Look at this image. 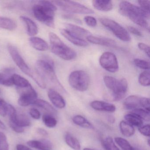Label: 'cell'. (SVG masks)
<instances>
[{
    "instance_id": "41",
    "label": "cell",
    "mask_w": 150,
    "mask_h": 150,
    "mask_svg": "<svg viewBox=\"0 0 150 150\" xmlns=\"http://www.w3.org/2000/svg\"><path fill=\"white\" fill-rule=\"evenodd\" d=\"M150 2L149 1H138V3L143 10L150 13Z\"/></svg>"
},
{
    "instance_id": "2",
    "label": "cell",
    "mask_w": 150,
    "mask_h": 150,
    "mask_svg": "<svg viewBox=\"0 0 150 150\" xmlns=\"http://www.w3.org/2000/svg\"><path fill=\"white\" fill-rule=\"evenodd\" d=\"M36 71L44 81L51 85L55 90H59L63 93L66 91L59 82L54 70V63L51 59H45L38 60L36 63Z\"/></svg>"
},
{
    "instance_id": "39",
    "label": "cell",
    "mask_w": 150,
    "mask_h": 150,
    "mask_svg": "<svg viewBox=\"0 0 150 150\" xmlns=\"http://www.w3.org/2000/svg\"><path fill=\"white\" fill-rule=\"evenodd\" d=\"M86 24L90 27L94 28L97 25V21L94 17L91 16H86L84 18Z\"/></svg>"
},
{
    "instance_id": "22",
    "label": "cell",
    "mask_w": 150,
    "mask_h": 150,
    "mask_svg": "<svg viewBox=\"0 0 150 150\" xmlns=\"http://www.w3.org/2000/svg\"><path fill=\"white\" fill-rule=\"evenodd\" d=\"M17 28V23L16 21L7 17L0 16V28L13 31Z\"/></svg>"
},
{
    "instance_id": "37",
    "label": "cell",
    "mask_w": 150,
    "mask_h": 150,
    "mask_svg": "<svg viewBox=\"0 0 150 150\" xmlns=\"http://www.w3.org/2000/svg\"><path fill=\"white\" fill-rule=\"evenodd\" d=\"M0 150H9L6 136L1 132H0Z\"/></svg>"
},
{
    "instance_id": "20",
    "label": "cell",
    "mask_w": 150,
    "mask_h": 150,
    "mask_svg": "<svg viewBox=\"0 0 150 150\" xmlns=\"http://www.w3.org/2000/svg\"><path fill=\"white\" fill-rule=\"evenodd\" d=\"M92 5L96 10L102 12L110 11L113 7L112 1H110L93 0L92 1Z\"/></svg>"
},
{
    "instance_id": "46",
    "label": "cell",
    "mask_w": 150,
    "mask_h": 150,
    "mask_svg": "<svg viewBox=\"0 0 150 150\" xmlns=\"http://www.w3.org/2000/svg\"><path fill=\"white\" fill-rule=\"evenodd\" d=\"M37 132L39 135H41L42 136H47L48 135L47 132L43 128H38L37 129Z\"/></svg>"
},
{
    "instance_id": "33",
    "label": "cell",
    "mask_w": 150,
    "mask_h": 150,
    "mask_svg": "<svg viewBox=\"0 0 150 150\" xmlns=\"http://www.w3.org/2000/svg\"><path fill=\"white\" fill-rule=\"evenodd\" d=\"M138 81L141 86H149L150 85V73L149 70L142 72L139 74Z\"/></svg>"
},
{
    "instance_id": "5",
    "label": "cell",
    "mask_w": 150,
    "mask_h": 150,
    "mask_svg": "<svg viewBox=\"0 0 150 150\" xmlns=\"http://www.w3.org/2000/svg\"><path fill=\"white\" fill-rule=\"evenodd\" d=\"M52 52L65 60H71L77 57L76 52L65 44L55 33L49 34Z\"/></svg>"
},
{
    "instance_id": "3",
    "label": "cell",
    "mask_w": 150,
    "mask_h": 150,
    "mask_svg": "<svg viewBox=\"0 0 150 150\" xmlns=\"http://www.w3.org/2000/svg\"><path fill=\"white\" fill-rule=\"evenodd\" d=\"M57 10L52 1H40L33 7L34 16L38 21L50 28H55L54 16Z\"/></svg>"
},
{
    "instance_id": "1",
    "label": "cell",
    "mask_w": 150,
    "mask_h": 150,
    "mask_svg": "<svg viewBox=\"0 0 150 150\" xmlns=\"http://www.w3.org/2000/svg\"><path fill=\"white\" fill-rule=\"evenodd\" d=\"M119 10L121 14L129 18L135 24L149 31V24L146 20L150 17V13L127 1L120 2Z\"/></svg>"
},
{
    "instance_id": "15",
    "label": "cell",
    "mask_w": 150,
    "mask_h": 150,
    "mask_svg": "<svg viewBox=\"0 0 150 150\" xmlns=\"http://www.w3.org/2000/svg\"><path fill=\"white\" fill-rule=\"evenodd\" d=\"M86 39L88 42L93 44L112 48H116L117 47L115 41L110 38L98 37L93 36L91 35L88 37Z\"/></svg>"
},
{
    "instance_id": "49",
    "label": "cell",
    "mask_w": 150,
    "mask_h": 150,
    "mask_svg": "<svg viewBox=\"0 0 150 150\" xmlns=\"http://www.w3.org/2000/svg\"><path fill=\"white\" fill-rule=\"evenodd\" d=\"M0 129L3 130H6V126L1 120H0Z\"/></svg>"
},
{
    "instance_id": "47",
    "label": "cell",
    "mask_w": 150,
    "mask_h": 150,
    "mask_svg": "<svg viewBox=\"0 0 150 150\" xmlns=\"http://www.w3.org/2000/svg\"><path fill=\"white\" fill-rule=\"evenodd\" d=\"M16 150H31L28 146L21 144H18L16 146Z\"/></svg>"
},
{
    "instance_id": "29",
    "label": "cell",
    "mask_w": 150,
    "mask_h": 150,
    "mask_svg": "<svg viewBox=\"0 0 150 150\" xmlns=\"http://www.w3.org/2000/svg\"><path fill=\"white\" fill-rule=\"evenodd\" d=\"M11 124L15 125L23 128L30 126L31 125V121L29 117L25 114H19V115H17L15 123Z\"/></svg>"
},
{
    "instance_id": "24",
    "label": "cell",
    "mask_w": 150,
    "mask_h": 150,
    "mask_svg": "<svg viewBox=\"0 0 150 150\" xmlns=\"http://www.w3.org/2000/svg\"><path fill=\"white\" fill-rule=\"evenodd\" d=\"M73 122L76 125L86 129H93L94 126L86 118L80 115H76L72 118Z\"/></svg>"
},
{
    "instance_id": "31",
    "label": "cell",
    "mask_w": 150,
    "mask_h": 150,
    "mask_svg": "<svg viewBox=\"0 0 150 150\" xmlns=\"http://www.w3.org/2000/svg\"><path fill=\"white\" fill-rule=\"evenodd\" d=\"M131 113L137 115L142 120H144L149 122L150 119V112H148L144 109L142 108H138L132 110Z\"/></svg>"
},
{
    "instance_id": "38",
    "label": "cell",
    "mask_w": 150,
    "mask_h": 150,
    "mask_svg": "<svg viewBox=\"0 0 150 150\" xmlns=\"http://www.w3.org/2000/svg\"><path fill=\"white\" fill-rule=\"evenodd\" d=\"M8 105L5 100L0 98V115L5 117L7 115Z\"/></svg>"
},
{
    "instance_id": "53",
    "label": "cell",
    "mask_w": 150,
    "mask_h": 150,
    "mask_svg": "<svg viewBox=\"0 0 150 150\" xmlns=\"http://www.w3.org/2000/svg\"><path fill=\"white\" fill-rule=\"evenodd\" d=\"M1 93V90H0V93Z\"/></svg>"
},
{
    "instance_id": "54",
    "label": "cell",
    "mask_w": 150,
    "mask_h": 150,
    "mask_svg": "<svg viewBox=\"0 0 150 150\" xmlns=\"http://www.w3.org/2000/svg\"></svg>"
},
{
    "instance_id": "35",
    "label": "cell",
    "mask_w": 150,
    "mask_h": 150,
    "mask_svg": "<svg viewBox=\"0 0 150 150\" xmlns=\"http://www.w3.org/2000/svg\"><path fill=\"white\" fill-rule=\"evenodd\" d=\"M0 84L6 86H11L13 85L12 75L10 76L7 73H0Z\"/></svg>"
},
{
    "instance_id": "12",
    "label": "cell",
    "mask_w": 150,
    "mask_h": 150,
    "mask_svg": "<svg viewBox=\"0 0 150 150\" xmlns=\"http://www.w3.org/2000/svg\"><path fill=\"white\" fill-rule=\"evenodd\" d=\"M101 66L108 71L115 73L119 68L118 61L115 55L109 52H106L102 54L99 59Z\"/></svg>"
},
{
    "instance_id": "50",
    "label": "cell",
    "mask_w": 150,
    "mask_h": 150,
    "mask_svg": "<svg viewBox=\"0 0 150 150\" xmlns=\"http://www.w3.org/2000/svg\"><path fill=\"white\" fill-rule=\"evenodd\" d=\"M83 150H95L94 149H91V148H85Z\"/></svg>"
},
{
    "instance_id": "42",
    "label": "cell",
    "mask_w": 150,
    "mask_h": 150,
    "mask_svg": "<svg viewBox=\"0 0 150 150\" xmlns=\"http://www.w3.org/2000/svg\"><path fill=\"white\" fill-rule=\"evenodd\" d=\"M29 114L32 118L36 119V120L40 119V117H41V115L40 111L37 109L35 108H32L30 109V110Z\"/></svg>"
},
{
    "instance_id": "30",
    "label": "cell",
    "mask_w": 150,
    "mask_h": 150,
    "mask_svg": "<svg viewBox=\"0 0 150 150\" xmlns=\"http://www.w3.org/2000/svg\"><path fill=\"white\" fill-rule=\"evenodd\" d=\"M42 119L45 126H47L48 128H54L56 127L57 124V119L51 114H44L43 115Z\"/></svg>"
},
{
    "instance_id": "40",
    "label": "cell",
    "mask_w": 150,
    "mask_h": 150,
    "mask_svg": "<svg viewBox=\"0 0 150 150\" xmlns=\"http://www.w3.org/2000/svg\"><path fill=\"white\" fill-rule=\"evenodd\" d=\"M138 131L142 135L145 137H150V125L149 124L145 125H144L139 127Z\"/></svg>"
},
{
    "instance_id": "8",
    "label": "cell",
    "mask_w": 150,
    "mask_h": 150,
    "mask_svg": "<svg viewBox=\"0 0 150 150\" xmlns=\"http://www.w3.org/2000/svg\"><path fill=\"white\" fill-rule=\"evenodd\" d=\"M52 2L67 13L79 14H91L93 10L80 3L71 1H54Z\"/></svg>"
},
{
    "instance_id": "18",
    "label": "cell",
    "mask_w": 150,
    "mask_h": 150,
    "mask_svg": "<svg viewBox=\"0 0 150 150\" xmlns=\"http://www.w3.org/2000/svg\"><path fill=\"white\" fill-rule=\"evenodd\" d=\"M27 144L32 148L39 150H50L53 147L52 143L47 139L30 140L27 142Z\"/></svg>"
},
{
    "instance_id": "28",
    "label": "cell",
    "mask_w": 150,
    "mask_h": 150,
    "mask_svg": "<svg viewBox=\"0 0 150 150\" xmlns=\"http://www.w3.org/2000/svg\"><path fill=\"white\" fill-rule=\"evenodd\" d=\"M124 118L126 122L133 126L140 127L143 125V120L138 116L131 113L126 114L124 116Z\"/></svg>"
},
{
    "instance_id": "25",
    "label": "cell",
    "mask_w": 150,
    "mask_h": 150,
    "mask_svg": "<svg viewBox=\"0 0 150 150\" xmlns=\"http://www.w3.org/2000/svg\"><path fill=\"white\" fill-rule=\"evenodd\" d=\"M12 79L13 84L16 86L17 88H24L30 85L28 80L16 74L12 75Z\"/></svg>"
},
{
    "instance_id": "26",
    "label": "cell",
    "mask_w": 150,
    "mask_h": 150,
    "mask_svg": "<svg viewBox=\"0 0 150 150\" xmlns=\"http://www.w3.org/2000/svg\"><path fill=\"white\" fill-rule=\"evenodd\" d=\"M65 141L67 144L74 150H81V146L80 143L77 138L67 133L65 136Z\"/></svg>"
},
{
    "instance_id": "10",
    "label": "cell",
    "mask_w": 150,
    "mask_h": 150,
    "mask_svg": "<svg viewBox=\"0 0 150 150\" xmlns=\"http://www.w3.org/2000/svg\"><path fill=\"white\" fill-rule=\"evenodd\" d=\"M150 104L149 98L139 96L132 95L125 99L124 102V106L126 109L132 110L141 107L150 112Z\"/></svg>"
},
{
    "instance_id": "11",
    "label": "cell",
    "mask_w": 150,
    "mask_h": 150,
    "mask_svg": "<svg viewBox=\"0 0 150 150\" xmlns=\"http://www.w3.org/2000/svg\"><path fill=\"white\" fill-rule=\"evenodd\" d=\"M18 90L20 94L18 104L22 107H27L33 104L37 99V93L31 85L28 87L18 88Z\"/></svg>"
},
{
    "instance_id": "13",
    "label": "cell",
    "mask_w": 150,
    "mask_h": 150,
    "mask_svg": "<svg viewBox=\"0 0 150 150\" xmlns=\"http://www.w3.org/2000/svg\"><path fill=\"white\" fill-rule=\"evenodd\" d=\"M50 100L55 107L59 109H63L66 106V102L63 96L57 90L50 88L48 92Z\"/></svg>"
},
{
    "instance_id": "14",
    "label": "cell",
    "mask_w": 150,
    "mask_h": 150,
    "mask_svg": "<svg viewBox=\"0 0 150 150\" xmlns=\"http://www.w3.org/2000/svg\"><path fill=\"white\" fill-rule=\"evenodd\" d=\"M60 32L65 38L74 45L80 47H86L88 45V43L86 40L72 34L65 29H61Z\"/></svg>"
},
{
    "instance_id": "48",
    "label": "cell",
    "mask_w": 150,
    "mask_h": 150,
    "mask_svg": "<svg viewBox=\"0 0 150 150\" xmlns=\"http://www.w3.org/2000/svg\"><path fill=\"white\" fill-rule=\"evenodd\" d=\"M108 122L111 123H114L115 121V117L112 115H109L108 117Z\"/></svg>"
},
{
    "instance_id": "27",
    "label": "cell",
    "mask_w": 150,
    "mask_h": 150,
    "mask_svg": "<svg viewBox=\"0 0 150 150\" xmlns=\"http://www.w3.org/2000/svg\"><path fill=\"white\" fill-rule=\"evenodd\" d=\"M34 105L43 109L51 115H56L57 111L49 102L42 99H37L34 102Z\"/></svg>"
},
{
    "instance_id": "51",
    "label": "cell",
    "mask_w": 150,
    "mask_h": 150,
    "mask_svg": "<svg viewBox=\"0 0 150 150\" xmlns=\"http://www.w3.org/2000/svg\"><path fill=\"white\" fill-rule=\"evenodd\" d=\"M147 144H148V146H150V139H148V140H147Z\"/></svg>"
},
{
    "instance_id": "36",
    "label": "cell",
    "mask_w": 150,
    "mask_h": 150,
    "mask_svg": "<svg viewBox=\"0 0 150 150\" xmlns=\"http://www.w3.org/2000/svg\"><path fill=\"white\" fill-rule=\"evenodd\" d=\"M133 62L135 65L140 69H144L146 71L149 70L150 69L149 62L146 60L139 59H134Z\"/></svg>"
},
{
    "instance_id": "44",
    "label": "cell",
    "mask_w": 150,
    "mask_h": 150,
    "mask_svg": "<svg viewBox=\"0 0 150 150\" xmlns=\"http://www.w3.org/2000/svg\"><path fill=\"white\" fill-rule=\"evenodd\" d=\"M128 30L131 33L135 35L138 37L143 36V35L141 32L139 30L134 27H132V26H128Z\"/></svg>"
},
{
    "instance_id": "43",
    "label": "cell",
    "mask_w": 150,
    "mask_h": 150,
    "mask_svg": "<svg viewBox=\"0 0 150 150\" xmlns=\"http://www.w3.org/2000/svg\"><path fill=\"white\" fill-rule=\"evenodd\" d=\"M138 47L139 50L144 51L148 57H150V47L148 45L143 43H139L138 44Z\"/></svg>"
},
{
    "instance_id": "55",
    "label": "cell",
    "mask_w": 150,
    "mask_h": 150,
    "mask_svg": "<svg viewBox=\"0 0 150 150\" xmlns=\"http://www.w3.org/2000/svg\"></svg>"
},
{
    "instance_id": "45",
    "label": "cell",
    "mask_w": 150,
    "mask_h": 150,
    "mask_svg": "<svg viewBox=\"0 0 150 150\" xmlns=\"http://www.w3.org/2000/svg\"><path fill=\"white\" fill-rule=\"evenodd\" d=\"M9 125L12 129L17 133H22L24 131V129L23 128L19 127L15 125L11 124H9Z\"/></svg>"
},
{
    "instance_id": "21",
    "label": "cell",
    "mask_w": 150,
    "mask_h": 150,
    "mask_svg": "<svg viewBox=\"0 0 150 150\" xmlns=\"http://www.w3.org/2000/svg\"><path fill=\"white\" fill-rule=\"evenodd\" d=\"M29 42L31 46L37 50L45 51L49 49L48 43L40 38L32 37L30 38Z\"/></svg>"
},
{
    "instance_id": "34",
    "label": "cell",
    "mask_w": 150,
    "mask_h": 150,
    "mask_svg": "<svg viewBox=\"0 0 150 150\" xmlns=\"http://www.w3.org/2000/svg\"><path fill=\"white\" fill-rule=\"evenodd\" d=\"M103 146L106 150H120L116 145L113 139L110 137H108L103 140Z\"/></svg>"
},
{
    "instance_id": "7",
    "label": "cell",
    "mask_w": 150,
    "mask_h": 150,
    "mask_svg": "<svg viewBox=\"0 0 150 150\" xmlns=\"http://www.w3.org/2000/svg\"><path fill=\"white\" fill-rule=\"evenodd\" d=\"M70 86L75 90L84 92L87 90L90 83L89 75L85 71L79 70L71 73L68 79Z\"/></svg>"
},
{
    "instance_id": "6",
    "label": "cell",
    "mask_w": 150,
    "mask_h": 150,
    "mask_svg": "<svg viewBox=\"0 0 150 150\" xmlns=\"http://www.w3.org/2000/svg\"><path fill=\"white\" fill-rule=\"evenodd\" d=\"M103 81L107 88L111 92L112 100L118 101L124 98L128 88L126 79H117L111 76H105L103 77Z\"/></svg>"
},
{
    "instance_id": "9",
    "label": "cell",
    "mask_w": 150,
    "mask_h": 150,
    "mask_svg": "<svg viewBox=\"0 0 150 150\" xmlns=\"http://www.w3.org/2000/svg\"><path fill=\"white\" fill-rule=\"evenodd\" d=\"M99 21L104 27L110 30L121 41L129 42L131 40L128 31L115 21L105 18H100Z\"/></svg>"
},
{
    "instance_id": "4",
    "label": "cell",
    "mask_w": 150,
    "mask_h": 150,
    "mask_svg": "<svg viewBox=\"0 0 150 150\" xmlns=\"http://www.w3.org/2000/svg\"><path fill=\"white\" fill-rule=\"evenodd\" d=\"M8 50L14 62L20 68V70L33 79L41 88H45L46 87V83L36 71H35L30 68L22 57L20 55L16 47L12 45H8Z\"/></svg>"
},
{
    "instance_id": "52",
    "label": "cell",
    "mask_w": 150,
    "mask_h": 150,
    "mask_svg": "<svg viewBox=\"0 0 150 150\" xmlns=\"http://www.w3.org/2000/svg\"><path fill=\"white\" fill-rule=\"evenodd\" d=\"M135 150H143L142 149H139V148H137V149H135Z\"/></svg>"
},
{
    "instance_id": "16",
    "label": "cell",
    "mask_w": 150,
    "mask_h": 150,
    "mask_svg": "<svg viewBox=\"0 0 150 150\" xmlns=\"http://www.w3.org/2000/svg\"><path fill=\"white\" fill-rule=\"evenodd\" d=\"M90 106L95 110L109 113L115 112L116 109L114 104L102 101H93L90 103Z\"/></svg>"
},
{
    "instance_id": "19",
    "label": "cell",
    "mask_w": 150,
    "mask_h": 150,
    "mask_svg": "<svg viewBox=\"0 0 150 150\" xmlns=\"http://www.w3.org/2000/svg\"><path fill=\"white\" fill-rule=\"evenodd\" d=\"M20 19L26 25L27 33L29 35L34 37L37 35L38 32V28L36 23L32 20L25 16H21Z\"/></svg>"
},
{
    "instance_id": "32",
    "label": "cell",
    "mask_w": 150,
    "mask_h": 150,
    "mask_svg": "<svg viewBox=\"0 0 150 150\" xmlns=\"http://www.w3.org/2000/svg\"><path fill=\"white\" fill-rule=\"evenodd\" d=\"M115 142L122 150H135L132 146L125 139L121 137H116L115 138Z\"/></svg>"
},
{
    "instance_id": "23",
    "label": "cell",
    "mask_w": 150,
    "mask_h": 150,
    "mask_svg": "<svg viewBox=\"0 0 150 150\" xmlns=\"http://www.w3.org/2000/svg\"><path fill=\"white\" fill-rule=\"evenodd\" d=\"M119 128L121 133L125 137H129L134 135V127L125 121H122L119 123Z\"/></svg>"
},
{
    "instance_id": "17",
    "label": "cell",
    "mask_w": 150,
    "mask_h": 150,
    "mask_svg": "<svg viewBox=\"0 0 150 150\" xmlns=\"http://www.w3.org/2000/svg\"><path fill=\"white\" fill-rule=\"evenodd\" d=\"M65 26V29L82 39H84L85 38H86L92 35L90 32L87 30L77 25L71 23H66Z\"/></svg>"
}]
</instances>
